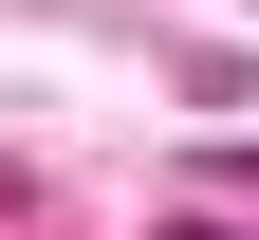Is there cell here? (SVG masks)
<instances>
[{
	"label": "cell",
	"mask_w": 259,
	"mask_h": 240,
	"mask_svg": "<svg viewBox=\"0 0 259 240\" xmlns=\"http://www.w3.org/2000/svg\"><path fill=\"white\" fill-rule=\"evenodd\" d=\"M185 240H222V222H185Z\"/></svg>",
	"instance_id": "1"
}]
</instances>
